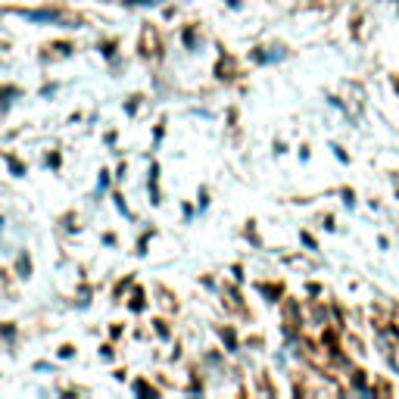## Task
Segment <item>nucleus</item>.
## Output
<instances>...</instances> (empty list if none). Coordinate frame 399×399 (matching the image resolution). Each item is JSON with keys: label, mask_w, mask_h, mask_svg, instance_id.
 Here are the masks:
<instances>
[{"label": "nucleus", "mask_w": 399, "mask_h": 399, "mask_svg": "<svg viewBox=\"0 0 399 399\" xmlns=\"http://www.w3.org/2000/svg\"><path fill=\"white\" fill-rule=\"evenodd\" d=\"M22 16L31 22H56L59 19V13H53V10H38V13H22Z\"/></svg>", "instance_id": "1"}, {"label": "nucleus", "mask_w": 399, "mask_h": 399, "mask_svg": "<svg viewBox=\"0 0 399 399\" xmlns=\"http://www.w3.org/2000/svg\"><path fill=\"white\" fill-rule=\"evenodd\" d=\"M128 3H141V6H153V3H159V0H128Z\"/></svg>", "instance_id": "2"}]
</instances>
